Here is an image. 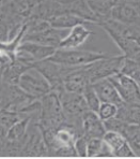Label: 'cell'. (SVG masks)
<instances>
[{
  "label": "cell",
  "instance_id": "8fae6325",
  "mask_svg": "<svg viewBox=\"0 0 140 159\" xmlns=\"http://www.w3.org/2000/svg\"><path fill=\"white\" fill-rule=\"evenodd\" d=\"M81 132L86 139L90 138H103L106 129L104 127V123L96 112L86 111L81 116Z\"/></svg>",
  "mask_w": 140,
  "mask_h": 159
},
{
  "label": "cell",
  "instance_id": "ffe728a7",
  "mask_svg": "<svg viewBox=\"0 0 140 159\" xmlns=\"http://www.w3.org/2000/svg\"><path fill=\"white\" fill-rule=\"evenodd\" d=\"M81 95H83V100H85L88 110L96 112L100 104H101V101H100L99 97H97L96 93L94 92V89H93L91 84L86 86V88L83 89V92L81 93Z\"/></svg>",
  "mask_w": 140,
  "mask_h": 159
},
{
  "label": "cell",
  "instance_id": "4fadbf2b",
  "mask_svg": "<svg viewBox=\"0 0 140 159\" xmlns=\"http://www.w3.org/2000/svg\"><path fill=\"white\" fill-rule=\"evenodd\" d=\"M86 24H79L72 27L69 34L60 41L58 48H64V50H71V48H79L93 34L91 30L85 26Z\"/></svg>",
  "mask_w": 140,
  "mask_h": 159
},
{
  "label": "cell",
  "instance_id": "e0dca14e",
  "mask_svg": "<svg viewBox=\"0 0 140 159\" xmlns=\"http://www.w3.org/2000/svg\"><path fill=\"white\" fill-rule=\"evenodd\" d=\"M50 26L55 28H59V29H71L72 27L76 26L79 24H89L87 20L83 18L79 17L72 13H64L61 15H58L53 17L49 20Z\"/></svg>",
  "mask_w": 140,
  "mask_h": 159
},
{
  "label": "cell",
  "instance_id": "8992f818",
  "mask_svg": "<svg viewBox=\"0 0 140 159\" xmlns=\"http://www.w3.org/2000/svg\"><path fill=\"white\" fill-rule=\"evenodd\" d=\"M102 29L111 38L116 45L120 48L122 52V55L126 58H132L135 60L140 61V45H139V39H134L127 37L125 34H121L118 32L113 31L108 28L102 27Z\"/></svg>",
  "mask_w": 140,
  "mask_h": 159
},
{
  "label": "cell",
  "instance_id": "7402d4cb",
  "mask_svg": "<svg viewBox=\"0 0 140 159\" xmlns=\"http://www.w3.org/2000/svg\"><path fill=\"white\" fill-rule=\"evenodd\" d=\"M102 138H90L87 139V157H97L102 149Z\"/></svg>",
  "mask_w": 140,
  "mask_h": 159
},
{
  "label": "cell",
  "instance_id": "7a4b0ae2",
  "mask_svg": "<svg viewBox=\"0 0 140 159\" xmlns=\"http://www.w3.org/2000/svg\"><path fill=\"white\" fill-rule=\"evenodd\" d=\"M17 85L26 93L36 99H40L51 92L50 84L34 67H30L20 75Z\"/></svg>",
  "mask_w": 140,
  "mask_h": 159
},
{
  "label": "cell",
  "instance_id": "3957f363",
  "mask_svg": "<svg viewBox=\"0 0 140 159\" xmlns=\"http://www.w3.org/2000/svg\"><path fill=\"white\" fill-rule=\"evenodd\" d=\"M32 67H34L36 70H39L44 78L48 81V83L51 86V90L55 93H59L63 87V80L69 72H71L75 67H69L64 65L58 64L50 59H44L40 61L33 62Z\"/></svg>",
  "mask_w": 140,
  "mask_h": 159
},
{
  "label": "cell",
  "instance_id": "5b68a950",
  "mask_svg": "<svg viewBox=\"0 0 140 159\" xmlns=\"http://www.w3.org/2000/svg\"><path fill=\"white\" fill-rule=\"evenodd\" d=\"M113 84L115 88L124 103L139 104L140 103V88L139 83L135 80L128 78L122 73H117L108 78Z\"/></svg>",
  "mask_w": 140,
  "mask_h": 159
},
{
  "label": "cell",
  "instance_id": "7c38bea8",
  "mask_svg": "<svg viewBox=\"0 0 140 159\" xmlns=\"http://www.w3.org/2000/svg\"><path fill=\"white\" fill-rule=\"evenodd\" d=\"M56 48L47 45H42L34 42H22L17 48V54H22L30 60L31 64L49 58ZM16 54V55H17Z\"/></svg>",
  "mask_w": 140,
  "mask_h": 159
},
{
  "label": "cell",
  "instance_id": "ba28073f",
  "mask_svg": "<svg viewBox=\"0 0 140 159\" xmlns=\"http://www.w3.org/2000/svg\"><path fill=\"white\" fill-rule=\"evenodd\" d=\"M139 6L123 1H116L110 11V18L120 23L139 26Z\"/></svg>",
  "mask_w": 140,
  "mask_h": 159
},
{
  "label": "cell",
  "instance_id": "9c48e42d",
  "mask_svg": "<svg viewBox=\"0 0 140 159\" xmlns=\"http://www.w3.org/2000/svg\"><path fill=\"white\" fill-rule=\"evenodd\" d=\"M103 142L110 149L112 157H136L122 134L107 130L102 138Z\"/></svg>",
  "mask_w": 140,
  "mask_h": 159
},
{
  "label": "cell",
  "instance_id": "d4e9b609",
  "mask_svg": "<svg viewBox=\"0 0 140 159\" xmlns=\"http://www.w3.org/2000/svg\"><path fill=\"white\" fill-rule=\"evenodd\" d=\"M1 84H2V81H1V74H0V110L3 109V104H2V93H1Z\"/></svg>",
  "mask_w": 140,
  "mask_h": 159
},
{
  "label": "cell",
  "instance_id": "d6986e66",
  "mask_svg": "<svg viewBox=\"0 0 140 159\" xmlns=\"http://www.w3.org/2000/svg\"><path fill=\"white\" fill-rule=\"evenodd\" d=\"M120 73L124 74L128 78L135 80L137 83L140 82V61L132 58L124 57L120 68Z\"/></svg>",
  "mask_w": 140,
  "mask_h": 159
},
{
  "label": "cell",
  "instance_id": "ac0fdd59",
  "mask_svg": "<svg viewBox=\"0 0 140 159\" xmlns=\"http://www.w3.org/2000/svg\"><path fill=\"white\" fill-rule=\"evenodd\" d=\"M31 121L30 116H26L24 118H20L15 124H13L6 132V138L10 141H18V140L26 139L27 130Z\"/></svg>",
  "mask_w": 140,
  "mask_h": 159
},
{
  "label": "cell",
  "instance_id": "9a60e30c",
  "mask_svg": "<svg viewBox=\"0 0 140 159\" xmlns=\"http://www.w3.org/2000/svg\"><path fill=\"white\" fill-rule=\"evenodd\" d=\"M120 134L123 135L126 143L129 145L132 151L136 155L140 156V127L139 124H125L124 127L120 131Z\"/></svg>",
  "mask_w": 140,
  "mask_h": 159
},
{
  "label": "cell",
  "instance_id": "5bb4252c",
  "mask_svg": "<svg viewBox=\"0 0 140 159\" xmlns=\"http://www.w3.org/2000/svg\"><path fill=\"white\" fill-rule=\"evenodd\" d=\"M94 92L96 93L101 102H107V103H113L117 107L121 106L123 101L121 100L120 96L110 82L109 79H102L91 83Z\"/></svg>",
  "mask_w": 140,
  "mask_h": 159
},
{
  "label": "cell",
  "instance_id": "44dd1931",
  "mask_svg": "<svg viewBox=\"0 0 140 159\" xmlns=\"http://www.w3.org/2000/svg\"><path fill=\"white\" fill-rule=\"evenodd\" d=\"M118 107L113 103H107V102H101L99 109L96 111V114L103 121L106 119L112 118L116 116Z\"/></svg>",
  "mask_w": 140,
  "mask_h": 159
},
{
  "label": "cell",
  "instance_id": "52a82bcc",
  "mask_svg": "<svg viewBox=\"0 0 140 159\" xmlns=\"http://www.w3.org/2000/svg\"><path fill=\"white\" fill-rule=\"evenodd\" d=\"M66 34V29H59L50 26L43 31L36 34H25L22 42H34L42 45H47L58 48L59 43Z\"/></svg>",
  "mask_w": 140,
  "mask_h": 159
},
{
  "label": "cell",
  "instance_id": "6da1fadb",
  "mask_svg": "<svg viewBox=\"0 0 140 159\" xmlns=\"http://www.w3.org/2000/svg\"><path fill=\"white\" fill-rule=\"evenodd\" d=\"M106 56L107 54L94 52V51L79 50V48H71V50L56 48L55 53L48 59L58 62V64L64 65V66L79 67L89 65L95 60L106 57Z\"/></svg>",
  "mask_w": 140,
  "mask_h": 159
},
{
  "label": "cell",
  "instance_id": "cb8c5ba5",
  "mask_svg": "<svg viewBox=\"0 0 140 159\" xmlns=\"http://www.w3.org/2000/svg\"><path fill=\"white\" fill-rule=\"evenodd\" d=\"M9 24L6 17L2 12H0V42H6L9 40Z\"/></svg>",
  "mask_w": 140,
  "mask_h": 159
},
{
  "label": "cell",
  "instance_id": "2e32d148",
  "mask_svg": "<svg viewBox=\"0 0 140 159\" xmlns=\"http://www.w3.org/2000/svg\"><path fill=\"white\" fill-rule=\"evenodd\" d=\"M115 117L127 124L140 123V104H130L123 102L118 107Z\"/></svg>",
  "mask_w": 140,
  "mask_h": 159
},
{
  "label": "cell",
  "instance_id": "277c9868",
  "mask_svg": "<svg viewBox=\"0 0 140 159\" xmlns=\"http://www.w3.org/2000/svg\"><path fill=\"white\" fill-rule=\"evenodd\" d=\"M123 59H124L123 55H107L106 57L95 60L89 65H86V69H87L90 82L93 83V82L102 79H108L119 73Z\"/></svg>",
  "mask_w": 140,
  "mask_h": 159
},
{
  "label": "cell",
  "instance_id": "603a6c76",
  "mask_svg": "<svg viewBox=\"0 0 140 159\" xmlns=\"http://www.w3.org/2000/svg\"><path fill=\"white\" fill-rule=\"evenodd\" d=\"M74 148L79 157H87V139L83 135H78L74 141Z\"/></svg>",
  "mask_w": 140,
  "mask_h": 159
},
{
  "label": "cell",
  "instance_id": "30bf717a",
  "mask_svg": "<svg viewBox=\"0 0 140 159\" xmlns=\"http://www.w3.org/2000/svg\"><path fill=\"white\" fill-rule=\"evenodd\" d=\"M91 84L86 66L75 67L71 72L65 75L63 80V87L66 92L81 93L86 86Z\"/></svg>",
  "mask_w": 140,
  "mask_h": 159
}]
</instances>
